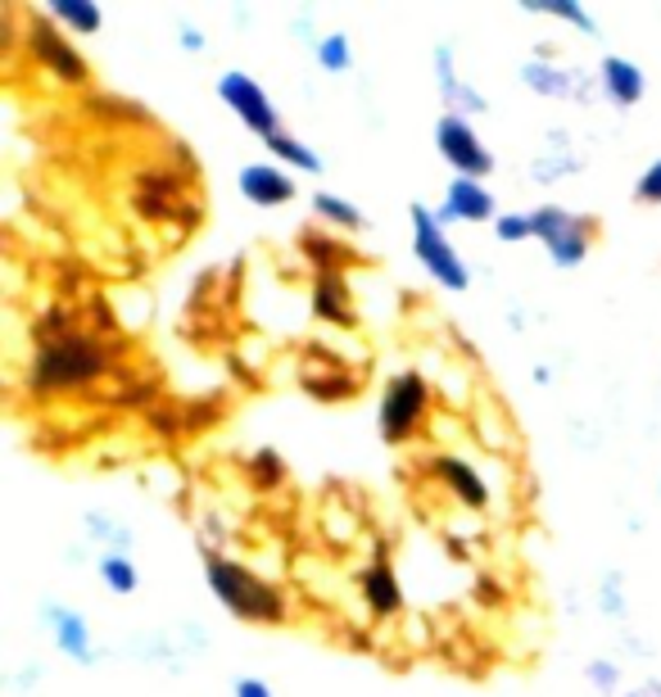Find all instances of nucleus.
Instances as JSON below:
<instances>
[{"instance_id": "f257e3e1", "label": "nucleus", "mask_w": 661, "mask_h": 697, "mask_svg": "<svg viewBox=\"0 0 661 697\" xmlns=\"http://www.w3.org/2000/svg\"><path fill=\"white\" fill-rule=\"evenodd\" d=\"M127 348H131V340L122 331H100L78 308L50 304L46 313L32 317L28 385H32V394L91 390L96 381H105L122 367Z\"/></svg>"}, {"instance_id": "f03ea898", "label": "nucleus", "mask_w": 661, "mask_h": 697, "mask_svg": "<svg viewBox=\"0 0 661 697\" xmlns=\"http://www.w3.org/2000/svg\"><path fill=\"white\" fill-rule=\"evenodd\" d=\"M205 576L231 616L254 620V625H286V616H290L286 593L273 580H263L258 571H249L245 562H231V557L205 548Z\"/></svg>"}, {"instance_id": "7ed1b4c3", "label": "nucleus", "mask_w": 661, "mask_h": 697, "mask_svg": "<svg viewBox=\"0 0 661 697\" xmlns=\"http://www.w3.org/2000/svg\"><path fill=\"white\" fill-rule=\"evenodd\" d=\"M431 412V385L422 381V372H399L389 376L385 394H381V435L385 444H408L417 435V426Z\"/></svg>"}, {"instance_id": "20e7f679", "label": "nucleus", "mask_w": 661, "mask_h": 697, "mask_svg": "<svg viewBox=\"0 0 661 697\" xmlns=\"http://www.w3.org/2000/svg\"><path fill=\"white\" fill-rule=\"evenodd\" d=\"M23 46H28V55L46 68V73H55L63 87H87L91 82V63L73 50L69 37H59V28L46 14L23 10Z\"/></svg>"}, {"instance_id": "39448f33", "label": "nucleus", "mask_w": 661, "mask_h": 697, "mask_svg": "<svg viewBox=\"0 0 661 697\" xmlns=\"http://www.w3.org/2000/svg\"><path fill=\"white\" fill-rule=\"evenodd\" d=\"M408 214H413V249H417L422 267L435 276V282H440L444 291H467L472 272H467V263L457 258V249L448 245V236H444L440 218L431 214L426 204H413Z\"/></svg>"}, {"instance_id": "423d86ee", "label": "nucleus", "mask_w": 661, "mask_h": 697, "mask_svg": "<svg viewBox=\"0 0 661 697\" xmlns=\"http://www.w3.org/2000/svg\"><path fill=\"white\" fill-rule=\"evenodd\" d=\"M367 381V367H345V359L336 348H322L317 340L304 348L299 363V385L317 399V403H349Z\"/></svg>"}, {"instance_id": "0eeeda50", "label": "nucleus", "mask_w": 661, "mask_h": 697, "mask_svg": "<svg viewBox=\"0 0 661 697\" xmlns=\"http://www.w3.org/2000/svg\"><path fill=\"white\" fill-rule=\"evenodd\" d=\"M531 223H535V236L549 245V254H553L558 267H575V263H584L593 236H599V223H593V218L566 214V208H558V204L535 208Z\"/></svg>"}, {"instance_id": "6e6552de", "label": "nucleus", "mask_w": 661, "mask_h": 697, "mask_svg": "<svg viewBox=\"0 0 661 697\" xmlns=\"http://www.w3.org/2000/svg\"><path fill=\"white\" fill-rule=\"evenodd\" d=\"M435 146H440V155L457 168V177L481 181V177L494 173V155L485 150V141L476 136V127L462 118V114H444V118L435 122Z\"/></svg>"}, {"instance_id": "1a4fd4ad", "label": "nucleus", "mask_w": 661, "mask_h": 697, "mask_svg": "<svg viewBox=\"0 0 661 697\" xmlns=\"http://www.w3.org/2000/svg\"><path fill=\"white\" fill-rule=\"evenodd\" d=\"M218 96L236 109V118H240L254 136H263V141H273V136L282 131V118H277L268 91H263L249 73H223V78H218Z\"/></svg>"}, {"instance_id": "9d476101", "label": "nucleus", "mask_w": 661, "mask_h": 697, "mask_svg": "<svg viewBox=\"0 0 661 697\" xmlns=\"http://www.w3.org/2000/svg\"><path fill=\"white\" fill-rule=\"evenodd\" d=\"M435 218H440V227H448V223H485V218H494V195L481 181H472V177H457V181H448V195H444Z\"/></svg>"}, {"instance_id": "9b49d317", "label": "nucleus", "mask_w": 661, "mask_h": 697, "mask_svg": "<svg viewBox=\"0 0 661 697\" xmlns=\"http://www.w3.org/2000/svg\"><path fill=\"white\" fill-rule=\"evenodd\" d=\"M313 313L326 326H341V331L354 326V295L345 272H313Z\"/></svg>"}, {"instance_id": "f8f14e48", "label": "nucleus", "mask_w": 661, "mask_h": 697, "mask_svg": "<svg viewBox=\"0 0 661 697\" xmlns=\"http://www.w3.org/2000/svg\"><path fill=\"white\" fill-rule=\"evenodd\" d=\"M240 195L258 208H277L286 199H295V181L277 164H245L240 168Z\"/></svg>"}, {"instance_id": "ddd939ff", "label": "nucleus", "mask_w": 661, "mask_h": 697, "mask_svg": "<svg viewBox=\"0 0 661 697\" xmlns=\"http://www.w3.org/2000/svg\"><path fill=\"white\" fill-rule=\"evenodd\" d=\"M299 254L313 263V272H345V267L363 263V254L354 245L336 240V236H331L326 227H317V223L299 232Z\"/></svg>"}, {"instance_id": "4468645a", "label": "nucleus", "mask_w": 661, "mask_h": 697, "mask_svg": "<svg viewBox=\"0 0 661 697\" xmlns=\"http://www.w3.org/2000/svg\"><path fill=\"white\" fill-rule=\"evenodd\" d=\"M358 589H363V598H367V607H372L376 616H389V611H399V607H404L399 576H394V567H389V557H385V552H376L372 562L363 567Z\"/></svg>"}, {"instance_id": "2eb2a0df", "label": "nucleus", "mask_w": 661, "mask_h": 697, "mask_svg": "<svg viewBox=\"0 0 661 697\" xmlns=\"http://www.w3.org/2000/svg\"><path fill=\"white\" fill-rule=\"evenodd\" d=\"M431 471H435V475L448 484V490H453V499H457L462 508H472V512H476V508H485V503H490V490H485L481 471H472V467L462 462V458H444V453H440V458L431 462Z\"/></svg>"}, {"instance_id": "dca6fc26", "label": "nucleus", "mask_w": 661, "mask_h": 697, "mask_svg": "<svg viewBox=\"0 0 661 697\" xmlns=\"http://www.w3.org/2000/svg\"><path fill=\"white\" fill-rule=\"evenodd\" d=\"M46 625L55 630L59 652H69L73 661H91V635L78 611H63V607H46Z\"/></svg>"}, {"instance_id": "f3484780", "label": "nucleus", "mask_w": 661, "mask_h": 697, "mask_svg": "<svg viewBox=\"0 0 661 697\" xmlns=\"http://www.w3.org/2000/svg\"><path fill=\"white\" fill-rule=\"evenodd\" d=\"M643 73H639V63H630V59H621V55H608L603 59V91H608V100H616V105H639L643 100Z\"/></svg>"}, {"instance_id": "a211bd4d", "label": "nucleus", "mask_w": 661, "mask_h": 697, "mask_svg": "<svg viewBox=\"0 0 661 697\" xmlns=\"http://www.w3.org/2000/svg\"><path fill=\"white\" fill-rule=\"evenodd\" d=\"M435 68H440V91H444V100H448L453 109H472V114H485V96H481V91H472V87H462V82H457V73H453V55H448V46H440V50H435Z\"/></svg>"}, {"instance_id": "6ab92c4d", "label": "nucleus", "mask_w": 661, "mask_h": 697, "mask_svg": "<svg viewBox=\"0 0 661 697\" xmlns=\"http://www.w3.org/2000/svg\"><path fill=\"white\" fill-rule=\"evenodd\" d=\"M313 214L322 218V227H345V232H363L367 227V218L358 214V208L349 199H341V195H331V190L313 195Z\"/></svg>"}, {"instance_id": "aec40b11", "label": "nucleus", "mask_w": 661, "mask_h": 697, "mask_svg": "<svg viewBox=\"0 0 661 697\" xmlns=\"http://www.w3.org/2000/svg\"><path fill=\"white\" fill-rule=\"evenodd\" d=\"M286 480H290V467H286V458L277 449H254V458H249V484H254V490L273 494V490H282Z\"/></svg>"}, {"instance_id": "412c9836", "label": "nucleus", "mask_w": 661, "mask_h": 697, "mask_svg": "<svg viewBox=\"0 0 661 697\" xmlns=\"http://www.w3.org/2000/svg\"><path fill=\"white\" fill-rule=\"evenodd\" d=\"M50 19H59L63 28H73V32H82V37H96L100 23H105L100 6H91V0H55Z\"/></svg>"}, {"instance_id": "4be33fe9", "label": "nucleus", "mask_w": 661, "mask_h": 697, "mask_svg": "<svg viewBox=\"0 0 661 697\" xmlns=\"http://www.w3.org/2000/svg\"><path fill=\"white\" fill-rule=\"evenodd\" d=\"M87 109L105 122H131V127H150L155 118L141 109V105H131V100H118V96H91Z\"/></svg>"}, {"instance_id": "5701e85b", "label": "nucleus", "mask_w": 661, "mask_h": 697, "mask_svg": "<svg viewBox=\"0 0 661 697\" xmlns=\"http://www.w3.org/2000/svg\"><path fill=\"white\" fill-rule=\"evenodd\" d=\"M268 150L282 159V164H290V168H299V173H322V159L299 141V136H290V131H277L273 141H268Z\"/></svg>"}, {"instance_id": "b1692460", "label": "nucleus", "mask_w": 661, "mask_h": 697, "mask_svg": "<svg viewBox=\"0 0 661 697\" xmlns=\"http://www.w3.org/2000/svg\"><path fill=\"white\" fill-rule=\"evenodd\" d=\"M525 87H535V91H544V96H566L571 91V73H562V68H549V63H525Z\"/></svg>"}, {"instance_id": "393cba45", "label": "nucleus", "mask_w": 661, "mask_h": 697, "mask_svg": "<svg viewBox=\"0 0 661 697\" xmlns=\"http://www.w3.org/2000/svg\"><path fill=\"white\" fill-rule=\"evenodd\" d=\"M525 10H531V14H553V19H562V23H571V28H580V32H599V23H593L589 19V10H580V6H566V0H544V6H540V0H531V6H525Z\"/></svg>"}, {"instance_id": "a878e982", "label": "nucleus", "mask_w": 661, "mask_h": 697, "mask_svg": "<svg viewBox=\"0 0 661 697\" xmlns=\"http://www.w3.org/2000/svg\"><path fill=\"white\" fill-rule=\"evenodd\" d=\"M223 394H205V399H190L186 408H181V422H186V431H205V426H214L218 416H223Z\"/></svg>"}, {"instance_id": "bb28decb", "label": "nucleus", "mask_w": 661, "mask_h": 697, "mask_svg": "<svg viewBox=\"0 0 661 697\" xmlns=\"http://www.w3.org/2000/svg\"><path fill=\"white\" fill-rule=\"evenodd\" d=\"M317 59H322V68L326 73H345L349 68V37L345 32H331V37H322V46H317Z\"/></svg>"}, {"instance_id": "cd10ccee", "label": "nucleus", "mask_w": 661, "mask_h": 697, "mask_svg": "<svg viewBox=\"0 0 661 697\" xmlns=\"http://www.w3.org/2000/svg\"><path fill=\"white\" fill-rule=\"evenodd\" d=\"M100 576H105V585L114 589V593H131L137 589V567L127 562V557H105V567H100Z\"/></svg>"}, {"instance_id": "c85d7f7f", "label": "nucleus", "mask_w": 661, "mask_h": 697, "mask_svg": "<svg viewBox=\"0 0 661 697\" xmlns=\"http://www.w3.org/2000/svg\"><path fill=\"white\" fill-rule=\"evenodd\" d=\"M494 232H499V240H525V236H535V223H531V214H503V218H494Z\"/></svg>"}, {"instance_id": "c756f323", "label": "nucleus", "mask_w": 661, "mask_h": 697, "mask_svg": "<svg viewBox=\"0 0 661 697\" xmlns=\"http://www.w3.org/2000/svg\"><path fill=\"white\" fill-rule=\"evenodd\" d=\"M634 199H639V204H661V159H652V164L643 168V177H639V186H634Z\"/></svg>"}, {"instance_id": "7c9ffc66", "label": "nucleus", "mask_w": 661, "mask_h": 697, "mask_svg": "<svg viewBox=\"0 0 661 697\" xmlns=\"http://www.w3.org/2000/svg\"><path fill=\"white\" fill-rule=\"evenodd\" d=\"M499 598H503V589L494 585V576H481V580H476V602H485V607H494Z\"/></svg>"}, {"instance_id": "2f4dec72", "label": "nucleus", "mask_w": 661, "mask_h": 697, "mask_svg": "<svg viewBox=\"0 0 661 697\" xmlns=\"http://www.w3.org/2000/svg\"><path fill=\"white\" fill-rule=\"evenodd\" d=\"M236 697H273V693H268V684H263V679H240Z\"/></svg>"}, {"instance_id": "473e14b6", "label": "nucleus", "mask_w": 661, "mask_h": 697, "mask_svg": "<svg viewBox=\"0 0 661 697\" xmlns=\"http://www.w3.org/2000/svg\"><path fill=\"white\" fill-rule=\"evenodd\" d=\"M181 46H186V50H205V37L195 32V28H181Z\"/></svg>"}, {"instance_id": "72a5a7b5", "label": "nucleus", "mask_w": 661, "mask_h": 697, "mask_svg": "<svg viewBox=\"0 0 661 697\" xmlns=\"http://www.w3.org/2000/svg\"><path fill=\"white\" fill-rule=\"evenodd\" d=\"M589 675H593V679H599V684H616V670H612V666H593Z\"/></svg>"}]
</instances>
